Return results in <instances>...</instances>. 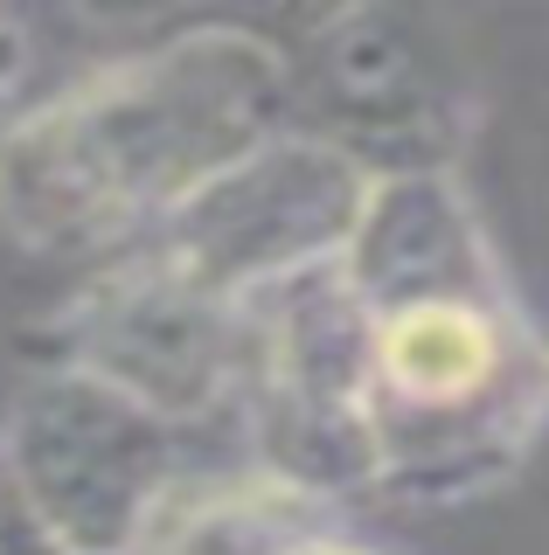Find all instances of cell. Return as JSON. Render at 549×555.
Listing matches in <instances>:
<instances>
[{
    "instance_id": "1",
    "label": "cell",
    "mask_w": 549,
    "mask_h": 555,
    "mask_svg": "<svg viewBox=\"0 0 549 555\" xmlns=\"http://www.w3.org/2000/svg\"><path fill=\"white\" fill-rule=\"evenodd\" d=\"M341 278L362 306V479L390 507H473L549 430V334L459 167L375 173Z\"/></svg>"
},
{
    "instance_id": "2",
    "label": "cell",
    "mask_w": 549,
    "mask_h": 555,
    "mask_svg": "<svg viewBox=\"0 0 549 555\" xmlns=\"http://www.w3.org/2000/svg\"><path fill=\"white\" fill-rule=\"evenodd\" d=\"M285 126H299V77L279 35L237 14L175 28L0 126V236L36 257H112Z\"/></svg>"
},
{
    "instance_id": "3",
    "label": "cell",
    "mask_w": 549,
    "mask_h": 555,
    "mask_svg": "<svg viewBox=\"0 0 549 555\" xmlns=\"http://www.w3.org/2000/svg\"><path fill=\"white\" fill-rule=\"evenodd\" d=\"M42 361L126 396L161 424L216 430L237 424L244 396V306L140 236L91 257V271L56 299L42 320Z\"/></svg>"
},
{
    "instance_id": "4",
    "label": "cell",
    "mask_w": 549,
    "mask_h": 555,
    "mask_svg": "<svg viewBox=\"0 0 549 555\" xmlns=\"http://www.w3.org/2000/svg\"><path fill=\"white\" fill-rule=\"evenodd\" d=\"M237 438L257 465L334 493L369 500L362 479V306L334 264H314L244 306V396Z\"/></svg>"
},
{
    "instance_id": "5",
    "label": "cell",
    "mask_w": 549,
    "mask_h": 555,
    "mask_svg": "<svg viewBox=\"0 0 549 555\" xmlns=\"http://www.w3.org/2000/svg\"><path fill=\"white\" fill-rule=\"evenodd\" d=\"M202 430L161 424L140 403L42 361L0 410V473L36 520L77 555H126L146 493L181 473Z\"/></svg>"
},
{
    "instance_id": "6",
    "label": "cell",
    "mask_w": 549,
    "mask_h": 555,
    "mask_svg": "<svg viewBox=\"0 0 549 555\" xmlns=\"http://www.w3.org/2000/svg\"><path fill=\"white\" fill-rule=\"evenodd\" d=\"M369 181L375 173L355 153H341L328 132L285 126L216 188H202L175 222H161L153 243L202 285H216L222 299L251 306L257 292L285 285V278L334 264L341 243L355 236Z\"/></svg>"
},
{
    "instance_id": "7",
    "label": "cell",
    "mask_w": 549,
    "mask_h": 555,
    "mask_svg": "<svg viewBox=\"0 0 549 555\" xmlns=\"http://www.w3.org/2000/svg\"><path fill=\"white\" fill-rule=\"evenodd\" d=\"M328 520H348L334 493L271 473L237 444L230 459H188L153 486L126 555H293Z\"/></svg>"
},
{
    "instance_id": "8",
    "label": "cell",
    "mask_w": 549,
    "mask_h": 555,
    "mask_svg": "<svg viewBox=\"0 0 549 555\" xmlns=\"http://www.w3.org/2000/svg\"><path fill=\"white\" fill-rule=\"evenodd\" d=\"M28 91H36V35L22 14L0 8V126L28 104Z\"/></svg>"
},
{
    "instance_id": "9",
    "label": "cell",
    "mask_w": 549,
    "mask_h": 555,
    "mask_svg": "<svg viewBox=\"0 0 549 555\" xmlns=\"http://www.w3.org/2000/svg\"><path fill=\"white\" fill-rule=\"evenodd\" d=\"M0 555H77L71 542H56V534L36 520V507L14 493L8 473H0Z\"/></svg>"
},
{
    "instance_id": "10",
    "label": "cell",
    "mask_w": 549,
    "mask_h": 555,
    "mask_svg": "<svg viewBox=\"0 0 549 555\" xmlns=\"http://www.w3.org/2000/svg\"><path fill=\"white\" fill-rule=\"evenodd\" d=\"M84 22H105V28H132V22H161V14L188 8V0H63Z\"/></svg>"
},
{
    "instance_id": "11",
    "label": "cell",
    "mask_w": 549,
    "mask_h": 555,
    "mask_svg": "<svg viewBox=\"0 0 549 555\" xmlns=\"http://www.w3.org/2000/svg\"><path fill=\"white\" fill-rule=\"evenodd\" d=\"M293 555H390V548H375L369 534H355L348 520H328V528H314Z\"/></svg>"
}]
</instances>
